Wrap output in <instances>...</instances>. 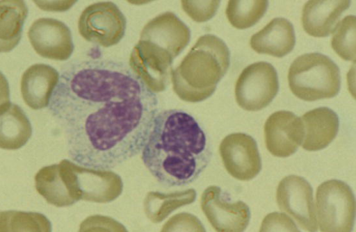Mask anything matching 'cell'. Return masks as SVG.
<instances>
[{"mask_svg": "<svg viewBox=\"0 0 356 232\" xmlns=\"http://www.w3.org/2000/svg\"><path fill=\"white\" fill-rule=\"evenodd\" d=\"M10 103L8 82L0 72V113L4 111Z\"/></svg>", "mask_w": 356, "mask_h": 232, "instance_id": "obj_29", "label": "cell"}, {"mask_svg": "<svg viewBox=\"0 0 356 232\" xmlns=\"http://www.w3.org/2000/svg\"><path fill=\"white\" fill-rule=\"evenodd\" d=\"M279 90L276 69L269 63L257 62L246 67L235 85V97L244 110L256 111L266 107Z\"/></svg>", "mask_w": 356, "mask_h": 232, "instance_id": "obj_8", "label": "cell"}, {"mask_svg": "<svg viewBox=\"0 0 356 232\" xmlns=\"http://www.w3.org/2000/svg\"><path fill=\"white\" fill-rule=\"evenodd\" d=\"M0 232H52V227L42 213L6 210L0 212Z\"/></svg>", "mask_w": 356, "mask_h": 232, "instance_id": "obj_22", "label": "cell"}, {"mask_svg": "<svg viewBox=\"0 0 356 232\" xmlns=\"http://www.w3.org/2000/svg\"><path fill=\"white\" fill-rule=\"evenodd\" d=\"M350 1H308L303 6L302 24L309 35L323 38L334 32Z\"/></svg>", "mask_w": 356, "mask_h": 232, "instance_id": "obj_16", "label": "cell"}, {"mask_svg": "<svg viewBox=\"0 0 356 232\" xmlns=\"http://www.w3.org/2000/svg\"><path fill=\"white\" fill-rule=\"evenodd\" d=\"M219 151L226 170L238 180H251L261 169L257 142L249 135L236 133L227 135Z\"/></svg>", "mask_w": 356, "mask_h": 232, "instance_id": "obj_12", "label": "cell"}, {"mask_svg": "<svg viewBox=\"0 0 356 232\" xmlns=\"http://www.w3.org/2000/svg\"><path fill=\"white\" fill-rule=\"evenodd\" d=\"M189 28L173 13L165 12L143 28L129 57V67L154 92L169 83L174 59L188 45Z\"/></svg>", "mask_w": 356, "mask_h": 232, "instance_id": "obj_3", "label": "cell"}, {"mask_svg": "<svg viewBox=\"0 0 356 232\" xmlns=\"http://www.w3.org/2000/svg\"><path fill=\"white\" fill-rule=\"evenodd\" d=\"M31 135V122L18 105L10 103L0 113L1 149H19L28 142Z\"/></svg>", "mask_w": 356, "mask_h": 232, "instance_id": "obj_19", "label": "cell"}, {"mask_svg": "<svg viewBox=\"0 0 356 232\" xmlns=\"http://www.w3.org/2000/svg\"><path fill=\"white\" fill-rule=\"evenodd\" d=\"M313 190L304 178L291 175L279 183L276 200L280 209L291 215L308 232H317Z\"/></svg>", "mask_w": 356, "mask_h": 232, "instance_id": "obj_11", "label": "cell"}, {"mask_svg": "<svg viewBox=\"0 0 356 232\" xmlns=\"http://www.w3.org/2000/svg\"><path fill=\"white\" fill-rule=\"evenodd\" d=\"M78 232H128V231L122 224L111 217L93 215L82 221Z\"/></svg>", "mask_w": 356, "mask_h": 232, "instance_id": "obj_26", "label": "cell"}, {"mask_svg": "<svg viewBox=\"0 0 356 232\" xmlns=\"http://www.w3.org/2000/svg\"><path fill=\"white\" fill-rule=\"evenodd\" d=\"M78 164L62 160L42 167L35 174V188L47 203L56 207L73 205L81 199Z\"/></svg>", "mask_w": 356, "mask_h": 232, "instance_id": "obj_9", "label": "cell"}, {"mask_svg": "<svg viewBox=\"0 0 356 232\" xmlns=\"http://www.w3.org/2000/svg\"><path fill=\"white\" fill-rule=\"evenodd\" d=\"M316 207L321 232H352L355 223V200L345 182L332 179L316 190Z\"/></svg>", "mask_w": 356, "mask_h": 232, "instance_id": "obj_6", "label": "cell"}, {"mask_svg": "<svg viewBox=\"0 0 356 232\" xmlns=\"http://www.w3.org/2000/svg\"><path fill=\"white\" fill-rule=\"evenodd\" d=\"M288 81L293 94L307 101L334 97L341 86L338 66L320 53L296 58L289 67Z\"/></svg>", "mask_w": 356, "mask_h": 232, "instance_id": "obj_5", "label": "cell"}, {"mask_svg": "<svg viewBox=\"0 0 356 232\" xmlns=\"http://www.w3.org/2000/svg\"><path fill=\"white\" fill-rule=\"evenodd\" d=\"M356 18L348 15L339 22L331 40L336 53L346 60H355Z\"/></svg>", "mask_w": 356, "mask_h": 232, "instance_id": "obj_24", "label": "cell"}, {"mask_svg": "<svg viewBox=\"0 0 356 232\" xmlns=\"http://www.w3.org/2000/svg\"><path fill=\"white\" fill-rule=\"evenodd\" d=\"M161 232H207L200 220L189 213H179L172 216Z\"/></svg>", "mask_w": 356, "mask_h": 232, "instance_id": "obj_25", "label": "cell"}, {"mask_svg": "<svg viewBox=\"0 0 356 232\" xmlns=\"http://www.w3.org/2000/svg\"><path fill=\"white\" fill-rule=\"evenodd\" d=\"M304 137L303 123L292 112H275L265 122L266 147L275 156L284 158L292 155L302 142Z\"/></svg>", "mask_w": 356, "mask_h": 232, "instance_id": "obj_14", "label": "cell"}, {"mask_svg": "<svg viewBox=\"0 0 356 232\" xmlns=\"http://www.w3.org/2000/svg\"><path fill=\"white\" fill-rule=\"evenodd\" d=\"M201 208L216 232H243L249 224L250 212L242 201H231L218 186L207 188L200 199Z\"/></svg>", "mask_w": 356, "mask_h": 232, "instance_id": "obj_10", "label": "cell"}, {"mask_svg": "<svg viewBox=\"0 0 356 232\" xmlns=\"http://www.w3.org/2000/svg\"><path fill=\"white\" fill-rule=\"evenodd\" d=\"M268 1H229L225 13L229 23L238 29L254 26L265 14Z\"/></svg>", "mask_w": 356, "mask_h": 232, "instance_id": "obj_23", "label": "cell"}, {"mask_svg": "<svg viewBox=\"0 0 356 232\" xmlns=\"http://www.w3.org/2000/svg\"><path fill=\"white\" fill-rule=\"evenodd\" d=\"M59 77L58 71L49 65L29 67L21 79V92L26 105L33 110L48 106Z\"/></svg>", "mask_w": 356, "mask_h": 232, "instance_id": "obj_15", "label": "cell"}, {"mask_svg": "<svg viewBox=\"0 0 356 232\" xmlns=\"http://www.w3.org/2000/svg\"><path fill=\"white\" fill-rule=\"evenodd\" d=\"M49 106L70 158L100 170L139 154L159 112L156 93L129 66L101 58L69 63Z\"/></svg>", "mask_w": 356, "mask_h": 232, "instance_id": "obj_1", "label": "cell"}, {"mask_svg": "<svg viewBox=\"0 0 356 232\" xmlns=\"http://www.w3.org/2000/svg\"><path fill=\"white\" fill-rule=\"evenodd\" d=\"M185 12L195 22H202L210 19L216 14L220 1H183Z\"/></svg>", "mask_w": 356, "mask_h": 232, "instance_id": "obj_28", "label": "cell"}, {"mask_svg": "<svg viewBox=\"0 0 356 232\" xmlns=\"http://www.w3.org/2000/svg\"><path fill=\"white\" fill-rule=\"evenodd\" d=\"M296 37L292 24L283 17L272 19L264 28L252 35L250 44L259 53L282 58L290 53Z\"/></svg>", "mask_w": 356, "mask_h": 232, "instance_id": "obj_17", "label": "cell"}, {"mask_svg": "<svg viewBox=\"0 0 356 232\" xmlns=\"http://www.w3.org/2000/svg\"><path fill=\"white\" fill-rule=\"evenodd\" d=\"M259 232H300L293 219L283 213L273 212L265 216Z\"/></svg>", "mask_w": 356, "mask_h": 232, "instance_id": "obj_27", "label": "cell"}, {"mask_svg": "<svg viewBox=\"0 0 356 232\" xmlns=\"http://www.w3.org/2000/svg\"><path fill=\"white\" fill-rule=\"evenodd\" d=\"M141 153L148 171L165 187L191 183L211 156L205 132L193 116L180 109L158 112Z\"/></svg>", "mask_w": 356, "mask_h": 232, "instance_id": "obj_2", "label": "cell"}, {"mask_svg": "<svg viewBox=\"0 0 356 232\" xmlns=\"http://www.w3.org/2000/svg\"><path fill=\"white\" fill-rule=\"evenodd\" d=\"M196 199V191L188 189L170 193L152 191L144 200V210L154 223L161 222L177 208L192 204Z\"/></svg>", "mask_w": 356, "mask_h": 232, "instance_id": "obj_21", "label": "cell"}, {"mask_svg": "<svg viewBox=\"0 0 356 232\" xmlns=\"http://www.w3.org/2000/svg\"><path fill=\"white\" fill-rule=\"evenodd\" d=\"M230 52L218 37L206 34L171 74L173 90L182 100L199 102L209 98L226 74Z\"/></svg>", "mask_w": 356, "mask_h": 232, "instance_id": "obj_4", "label": "cell"}, {"mask_svg": "<svg viewBox=\"0 0 356 232\" xmlns=\"http://www.w3.org/2000/svg\"><path fill=\"white\" fill-rule=\"evenodd\" d=\"M28 36L35 52L46 58L65 60L74 51L69 27L56 19L42 17L35 20L29 28Z\"/></svg>", "mask_w": 356, "mask_h": 232, "instance_id": "obj_13", "label": "cell"}, {"mask_svg": "<svg viewBox=\"0 0 356 232\" xmlns=\"http://www.w3.org/2000/svg\"><path fill=\"white\" fill-rule=\"evenodd\" d=\"M27 15L24 1H0V53L9 52L18 44Z\"/></svg>", "mask_w": 356, "mask_h": 232, "instance_id": "obj_20", "label": "cell"}, {"mask_svg": "<svg viewBox=\"0 0 356 232\" xmlns=\"http://www.w3.org/2000/svg\"><path fill=\"white\" fill-rule=\"evenodd\" d=\"M127 19L112 1H100L87 6L78 21L80 35L86 41L103 47L119 43L125 34Z\"/></svg>", "mask_w": 356, "mask_h": 232, "instance_id": "obj_7", "label": "cell"}, {"mask_svg": "<svg viewBox=\"0 0 356 232\" xmlns=\"http://www.w3.org/2000/svg\"><path fill=\"white\" fill-rule=\"evenodd\" d=\"M302 122L305 129L302 146L307 151L324 149L334 139L339 130V117L327 107H320L305 113Z\"/></svg>", "mask_w": 356, "mask_h": 232, "instance_id": "obj_18", "label": "cell"}]
</instances>
